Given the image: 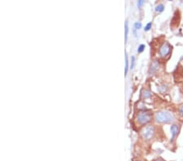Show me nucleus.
<instances>
[{
	"label": "nucleus",
	"mask_w": 183,
	"mask_h": 161,
	"mask_svg": "<svg viewBox=\"0 0 183 161\" xmlns=\"http://www.w3.org/2000/svg\"><path fill=\"white\" fill-rule=\"evenodd\" d=\"M178 114L182 119H183V104L179 107V110H178Z\"/></svg>",
	"instance_id": "ddd939ff"
},
{
	"label": "nucleus",
	"mask_w": 183,
	"mask_h": 161,
	"mask_svg": "<svg viewBox=\"0 0 183 161\" xmlns=\"http://www.w3.org/2000/svg\"><path fill=\"white\" fill-rule=\"evenodd\" d=\"M145 47H145V45H143V44L140 45V46L138 47V53H142V52H143L145 50Z\"/></svg>",
	"instance_id": "f8f14e48"
},
{
	"label": "nucleus",
	"mask_w": 183,
	"mask_h": 161,
	"mask_svg": "<svg viewBox=\"0 0 183 161\" xmlns=\"http://www.w3.org/2000/svg\"><path fill=\"white\" fill-rule=\"evenodd\" d=\"M165 10V6L163 4H159L156 7V12H162Z\"/></svg>",
	"instance_id": "9d476101"
},
{
	"label": "nucleus",
	"mask_w": 183,
	"mask_h": 161,
	"mask_svg": "<svg viewBox=\"0 0 183 161\" xmlns=\"http://www.w3.org/2000/svg\"><path fill=\"white\" fill-rule=\"evenodd\" d=\"M134 64H135V58L134 56L131 57V64H130V69H133L134 67Z\"/></svg>",
	"instance_id": "dca6fc26"
},
{
	"label": "nucleus",
	"mask_w": 183,
	"mask_h": 161,
	"mask_svg": "<svg viewBox=\"0 0 183 161\" xmlns=\"http://www.w3.org/2000/svg\"><path fill=\"white\" fill-rule=\"evenodd\" d=\"M158 69H159V62L157 60H153L152 63L151 64L150 69H149V71H148L149 74L151 75L155 73L158 70Z\"/></svg>",
	"instance_id": "423d86ee"
},
{
	"label": "nucleus",
	"mask_w": 183,
	"mask_h": 161,
	"mask_svg": "<svg viewBox=\"0 0 183 161\" xmlns=\"http://www.w3.org/2000/svg\"><path fill=\"white\" fill-rule=\"evenodd\" d=\"M134 28V30H139L142 28V24L140 22H135Z\"/></svg>",
	"instance_id": "9b49d317"
},
{
	"label": "nucleus",
	"mask_w": 183,
	"mask_h": 161,
	"mask_svg": "<svg viewBox=\"0 0 183 161\" xmlns=\"http://www.w3.org/2000/svg\"><path fill=\"white\" fill-rule=\"evenodd\" d=\"M145 0H138V3H137V6H138V8H141L143 6L144 4Z\"/></svg>",
	"instance_id": "4468645a"
},
{
	"label": "nucleus",
	"mask_w": 183,
	"mask_h": 161,
	"mask_svg": "<svg viewBox=\"0 0 183 161\" xmlns=\"http://www.w3.org/2000/svg\"><path fill=\"white\" fill-rule=\"evenodd\" d=\"M156 161H162V160H156Z\"/></svg>",
	"instance_id": "f3484780"
},
{
	"label": "nucleus",
	"mask_w": 183,
	"mask_h": 161,
	"mask_svg": "<svg viewBox=\"0 0 183 161\" xmlns=\"http://www.w3.org/2000/svg\"><path fill=\"white\" fill-rule=\"evenodd\" d=\"M168 1H173V0H168Z\"/></svg>",
	"instance_id": "a211bd4d"
},
{
	"label": "nucleus",
	"mask_w": 183,
	"mask_h": 161,
	"mask_svg": "<svg viewBox=\"0 0 183 161\" xmlns=\"http://www.w3.org/2000/svg\"><path fill=\"white\" fill-rule=\"evenodd\" d=\"M128 34H129V24H128V21H125V42L128 40Z\"/></svg>",
	"instance_id": "6e6552de"
},
{
	"label": "nucleus",
	"mask_w": 183,
	"mask_h": 161,
	"mask_svg": "<svg viewBox=\"0 0 183 161\" xmlns=\"http://www.w3.org/2000/svg\"><path fill=\"white\" fill-rule=\"evenodd\" d=\"M170 51H171V46H170L169 43H168V42H164V43L161 45V47H159V56L162 57V58L168 56V55L170 54Z\"/></svg>",
	"instance_id": "20e7f679"
},
{
	"label": "nucleus",
	"mask_w": 183,
	"mask_h": 161,
	"mask_svg": "<svg viewBox=\"0 0 183 161\" xmlns=\"http://www.w3.org/2000/svg\"><path fill=\"white\" fill-rule=\"evenodd\" d=\"M151 118H152L151 114L149 112H145L144 111V112H141L138 113V116H137V120H138L139 125H144L150 122L151 120Z\"/></svg>",
	"instance_id": "f03ea898"
},
{
	"label": "nucleus",
	"mask_w": 183,
	"mask_h": 161,
	"mask_svg": "<svg viewBox=\"0 0 183 161\" xmlns=\"http://www.w3.org/2000/svg\"><path fill=\"white\" fill-rule=\"evenodd\" d=\"M182 3H183V0H182Z\"/></svg>",
	"instance_id": "6ab92c4d"
},
{
	"label": "nucleus",
	"mask_w": 183,
	"mask_h": 161,
	"mask_svg": "<svg viewBox=\"0 0 183 161\" xmlns=\"http://www.w3.org/2000/svg\"><path fill=\"white\" fill-rule=\"evenodd\" d=\"M170 131H171V142L174 141L176 139V137H177V135L179 134L180 131V127L179 125H173L170 128Z\"/></svg>",
	"instance_id": "39448f33"
},
{
	"label": "nucleus",
	"mask_w": 183,
	"mask_h": 161,
	"mask_svg": "<svg viewBox=\"0 0 183 161\" xmlns=\"http://www.w3.org/2000/svg\"><path fill=\"white\" fill-rule=\"evenodd\" d=\"M142 98H149L151 96V93L149 89H143L142 92Z\"/></svg>",
	"instance_id": "0eeeda50"
},
{
	"label": "nucleus",
	"mask_w": 183,
	"mask_h": 161,
	"mask_svg": "<svg viewBox=\"0 0 183 161\" xmlns=\"http://www.w3.org/2000/svg\"><path fill=\"white\" fill-rule=\"evenodd\" d=\"M155 133H156V130L153 126L148 125L142 130V136L145 140H151L155 136Z\"/></svg>",
	"instance_id": "7ed1b4c3"
},
{
	"label": "nucleus",
	"mask_w": 183,
	"mask_h": 161,
	"mask_svg": "<svg viewBox=\"0 0 183 161\" xmlns=\"http://www.w3.org/2000/svg\"><path fill=\"white\" fill-rule=\"evenodd\" d=\"M151 26H152V23H151V22H149V23H148V24L145 26L144 30L145 31H149V30L151 29Z\"/></svg>",
	"instance_id": "2eb2a0df"
},
{
	"label": "nucleus",
	"mask_w": 183,
	"mask_h": 161,
	"mask_svg": "<svg viewBox=\"0 0 183 161\" xmlns=\"http://www.w3.org/2000/svg\"><path fill=\"white\" fill-rule=\"evenodd\" d=\"M155 120L159 124H171L176 120L175 116L168 111H159L155 116Z\"/></svg>",
	"instance_id": "f257e3e1"
},
{
	"label": "nucleus",
	"mask_w": 183,
	"mask_h": 161,
	"mask_svg": "<svg viewBox=\"0 0 183 161\" xmlns=\"http://www.w3.org/2000/svg\"><path fill=\"white\" fill-rule=\"evenodd\" d=\"M128 71H129V60H128V55H127V54H125V76L128 73Z\"/></svg>",
	"instance_id": "1a4fd4ad"
}]
</instances>
